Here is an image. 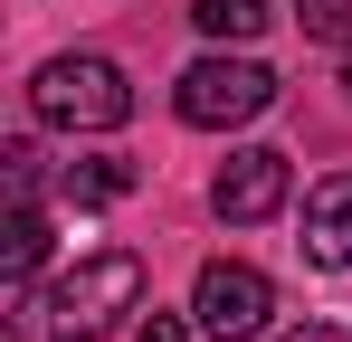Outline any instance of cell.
I'll return each mask as SVG.
<instances>
[{
  "label": "cell",
  "instance_id": "12",
  "mask_svg": "<svg viewBox=\"0 0 352 342\" xmlns=\"http://www.w3.org/2000/svg\"><path fill=\"white\" fill-rule=\"evenodd\" d=\"M143 342H190V323L181 314H143Z\"/></svg>",
  "mask_w": 352,
  "mask_h": 342
},
{
  "label": "cell",
  "instance_id": "4",
  "mask_svg": "<svg viewBox=\"0 0 352 342\" xmlns=\"http://www.w3.org/2000/svg\"><path fill=\"white\" fill-rule=\"evenodd\" d=\"M267 314H276V285L257 276V266H238V257H210V266H200V285H190V323H200L210 342H257Z\"/></svg>",
  "mask_w": 352,
  "mask_h": 342
},
{
  "label": "cell",
  "instance_id": "11",
  "mask_svg": "<svg viewBox=\"0 0 352 342\" xmlns=\"http://www.w3.org/2000/svg\"><path fill=\"white\" fill-rule=\"evenodd\" d=\"M257 342H352V333H333V323H286V333H257Z\"/></svg>",
  "mask_w": 352,
  "mask_h": 342
},
{
  "label": "cell",
  "instance_id": "7",
  "mask_svg": "<svg viewBox=\"0 0 352 342\" xmlns=\"http://www.w3.org/2000/svg\"><path fill=\"white\" fill-rule=\"evenodd\" d=\"M48 266V219H38V200H10V295L29 304V276Z\"/></svg>",
  "mask_w": 352,
  "mask_h": 342
},
{
  "label": "cell",
  "instance_id": "6",
  "mask_svg": "<svg viewBox=\"0 0 352 342\" xmlns=\"http://www.w3.org/2000/svg\"><path fill=\"white\" fill-rule=\"evenodd\" d=\"M314 266H352V171H333V181H314L305 190V238H295Z\"/></svg>",
  "mask_w": 352,
  "mask_h": 342
},
{
  "label": "cell",
  "instance_id": "2",
  "mask_svg": "<svg viewBox=\"0 0 352 342\" xmlns=\"http://www.w3.org/2000/svg\"><path fill=\"white\" fill-rule=\"evenodd\" d=\"M29 105H38V124H58V133H115L124 114H133V86H124L115 57H48L29 76Z\"/></svg>",
  "mask_w": 352,
  "mask_h": 342
},
{
  "label": "cell",
  "instance_id": "9",
  "mask_svg": "<svg viewBox=\"0 0 352 342\" xmlns=\"http://www.w3.org/2000/svg\"><path fill=\"white\" fill-rule=\"evenodd\" d=\"M124 190H133V162H115V152L67 162V200H76V209H105V200H124Z\"/></svg>",
  "mask_w": 352,
  "mask_h": 342
},
{
  "label": "cell",
  "instance_id": "10",
  "mask_svg": "<svg viewBox=\"0 0 352 342\" xmlns=\"http://www.w3.org/2000/svg\"><path fill=\"white\" fill-rule=\"evenodd\" d=\"M295 19H305V38H324V48H352V0H305Z\"/></svg>",
  "mask_w": 352,
  "mask_h": 342
},
{
  "label": "cell",
  "instance_id": "8",
  "mask_svg": "<svg viewBox=\"0 0 352 342\" xmlns=\"http://www.w3.org/2000/svg\"><path fill=\"white\" fill-rule=\"evenodd\" d=\"M190 29H200V38H219V48H238V38H257V29H267V0H190Z\"/></svg>",
  "mask_w": 352,
  "mask_h": 342
},
{
  "label": "cell",
  "instance_id": "5",
  "mask_svg": "<svg viewBox=\"0 0 352 342\" xmlns=\"http://www.w3.org/2000/svg\"><path fill=\"white\" fill-rule=\"evenodd\" d=\"M286 190H295L286 152L248 143V152H229V162H219V181H210V209H219L229 228H257V219H276V209H286Z\"/></svg>",
  "mask_w": 352,
  "mask_h": 342
},
{
  "label": "cell",
  "instance_id": "13",
  "mask_svg": "<svg viewBox=\"0 0 352 342\" xmlns=\"http://www.w3.org/2000/svg\"><path fill=\"white\" fill-rule=\"evenodd\" d=\"M343 86H352V67H343Z\"/></svg>",
  "mask_w": 352,
  "mask_h": 342
},
{
  "label": "cell",
  "instance_id": "3",
  "mask_svg": "<svg viewBox=\"0 0 352 342\" xmlns=\"http://www.w3.org/2000/svg\"><path fill=\"white\" fill-rule=\"evenodd\" d=\"M267 105H276V76H267L257 57H200V67H181V86H172V114L200 124V133L257 124Z\"/></svg>",
  "mask_w": 352,
  "mask_h": 342
},
{
  "label": "cell",
  "instance_id": "1",
  "mask_svg": "<svg viewBox=\"0 0 352 342\" xmlns=\"http://www.w3.org/2000/svg\"><path fill=\"white\" fill-rule=\"evenodd\" d=\"M48 333L58 342H96V333H115L124 314H143V257L133 247H96V257H76L58 285H48Z\"/></svg>",
  "mask_w": 352,
  "mask_h": 342
}]
</instances>
